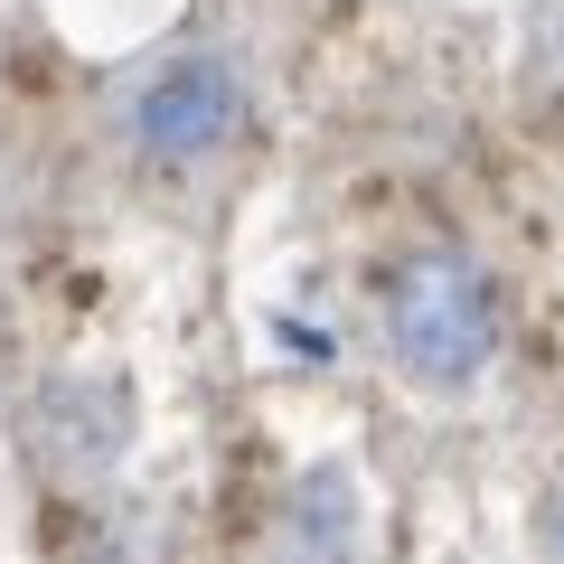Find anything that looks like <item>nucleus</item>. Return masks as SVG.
<instances>
[{
  "label": "nucleus",
  "mask_w": 564,
  "mask_h": 564,
  "mask_svg": "<svg viewBox=\"0 0 564 564\" xmlns=\"http://www.w3.org/2000/svg\"><path fill=\"white\" fill-rule=\"evenodd\" d=\"M236 113H245V85L226 57H170L132 95V141H141V161H161V170H198L236 141Z\"/></svg>",
  "instance_id": "obj_2"
},
{
  "label": "nucleus",
  "mask_w": 564,
  "mask_h": 564,
  "mask_svg": "<svg viewBox=\"0 0 564 564\" xmlns=\"http://www.w3.org/2000/svg\"><path fill=\"white\" fill-rule=\"evenodd\" d=\"M386 348L414 386H470L499 348V302L470 254H414L386 282Z\"/></svg>",
  "instance_id": "obj_1"
}]
</instances>
